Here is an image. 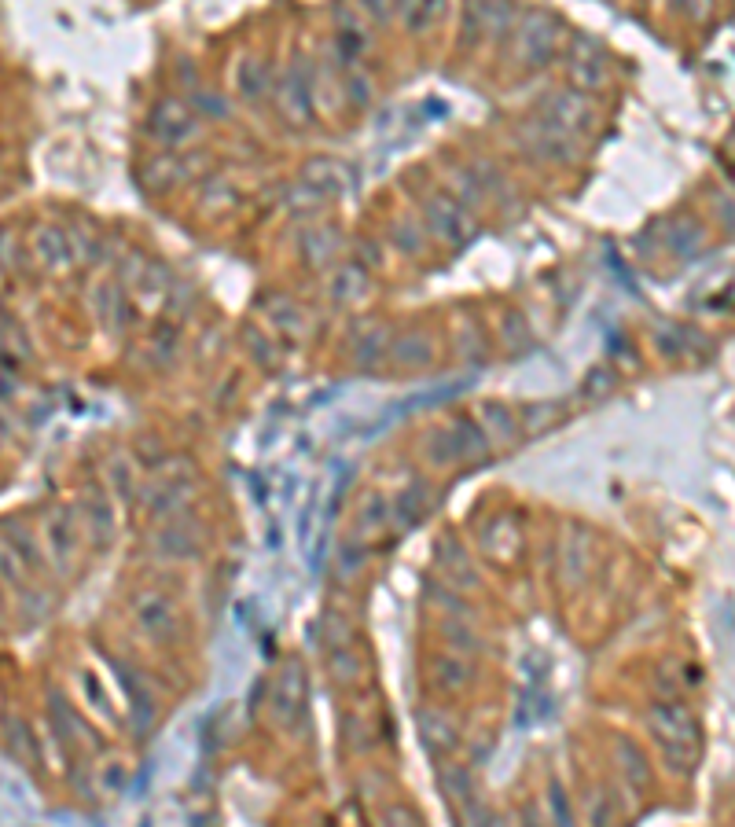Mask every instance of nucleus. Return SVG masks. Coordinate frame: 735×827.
<instances>
[{"instance_id":"obj_3","label":"nucleus","mask_w":735,"mask_h":827,"mask_svg":"<svg viewBox=\"0 0 735 827\" xmlns=\"http://www.w3.org/2000/svg\"><path fill=\"white\" fill-rule=\"evenodd\" d=\"M541 118H548L552 125L566 129V133H592L600 122V107L592 103V96L581 89H555L541 100Z\"/></svg>"},{"instance_id":"obj_1","label":"nucleus","mask_w":735,"mask_h":827,"mask_svg":"<svg viewBox=\"0 0 735 827\" xmlns=\"http://www.w3.org/2000/svg\"><path fill=\"white\" fill-rule=\"evenodd\" d=\"M555 45H559V19L552 12L530 8L515 23V63L526 70H537L552 63Z\"/></svg>"},{"instance_id":"obj_6","label":"nucleus","mask_w":735,"mask_h":827,"mask_svg":"<svg viewBox=\"0 0 735 827\" xmlns=\"http://www.w3.org/2000/svg\"><path fill=\"white\" fill-rule=\"evenodd\" d=\"M151 133L162 148H181L199 133V114L184 100H162L151 114Z\"/></svg>"},{"instance_id":"obj_10","label":"nucleus","mask_w":735,"mask_h":827,"mask_svg":"<svg viewBox=\"0 0 735 827\" xmlns=\"http://www.w3.org/2000/svg\"><path fill=\"white\" fill-rule=\"evenodd\" d=\"M133 611H136V625L151 636H173V629H177V611H173V603L166 600V596H159V592L136 596Z\"/></svg>"},{"instance_id":"obj_7","label":"nucleus","mask_w":735,"mask_h":827,"mask_svg":"<svg viewBox=\"0 0 735 827\" xmlns=\"http://www.w3.org/2000/svg\"><path fill=\"white\" fill-rule=\"evenodd\" d=\"M45 544L48 556L56 559V570L67 574L78 556V526H74V511L67 504H52L45 515Z\"/></svg>"},{"instance_id":"obj_15","label":"nucleus","mask_w":735,"mask_h":827,"mask_svg":"<svg viewBox=\"0 0 735 827\" xmlns=\"http://www.w3.org/2000/svg\"><path fill=\"white\" fill-rule=\"evenodd\" d=\"M302 706H306V688H302V673L298 666L287 669V677H280L276 684V717L283 725H294L302 717Z\"/></svg>"},{"instance_id":"obj_20","label":"nucleus","mask_w":735,"mask_h":827,"mask_svg":"<svg viewBox=\"0 0 735 827\" xmlns=\"http://www.w3.org/2000/svg\"><path fill=\"white\" fill-rule=\"evenodd\" d=\"M666 243L677 250V254H695V250L702 247V228L695 225V221H688V217H677V221L666 228Z\"/></svg>"},{"instance_id":"obj_5","label":"nucleus","mask_w":735,"mask_h":827,"mask_svg":"<svg viewBox=\"0 0 735 827\" xmlns=\"http://www.w3.org/2000/svg\"><path fill=\"white\" fill-rule=\"evenodd\" d=\"M522 148L537 155L544 162H574V148H577V136L552 125L548 118H530V122L519 129Z\"/></svg>"},{"instance_id":"obj_19","label":"nucleus","mask_w":735,"mask_h":827,"mask_svg":"<svg viewBox=\"0 0 735 827\" xmlns=\"http://www.w3.org/2000/svg\"><path fill=\"white\" fill-rule=\"evenodd\" d=\"M30 574H34V570L26 567L23 556L12 548V541H8V537H0V581H4V585H12V589H26Z\"/></svg>"},{"instance_id":"obj_21","label":"nucleus","mask_w":735,"mask_h":827,"mask_svg":"<svg viewBox=\"0 0 735 827\" xmlns=\"http://www.w3.org/2000/svg\"><path fill=\"white\" fill-rule=\"evenodd\" d=\"M386 353H390V331L386 328H372V335H364L357 342V364L361 368H379Z\"/></svg>"},{"instance_id":"obj_28","label":"nucleus","mask_w":735,"mask_h":827,"mask_svg":"<svg viewBox=\"0 0 735 827\" xmlns=\"http://www.w3.org/2000/svg\"><path fill=\"white\" fill-rule=\"evenodd\" d=\"M677 4L691 15V19H699V23L713 12V0H677Z\"/></svg>"},{"instance_id":"obj_29","label":"nucleus","mask_w":735,"mask_h":827,"mask_svg":"<svg viewBox=\"0 0 735 827\" xmlns=\"http://www.w3.org/2000/svg\"><path fill=\"white\" fill-rule=\"evenodd\" d=\"M8 438H12V427H8V420L0 416V442H8Z\"/></svg>"},{"instance_id":"obj_14","label":"nucleus","mask_w":735,"mask_h":827,"mask_svg":"<svg viewBox=\"0 0 735 827\" xmlns=\"http://www.w3.org/2000/svg\"><path fill=\"white\" fill-rule=\"evenodd\" d=\"M346 184H350V170H346V166H339V162H331V159L309 162L306 188H313L320 199H331V195L346 192Z\"/></svg>"},{"instance_id":"obj_2","label":"nucleus","mask_w":735,"mask_h":827,"mask_svg":"<svg viewBox=\"0 0 735 827\" xmlns=\"http://www.w3.org/2000/svg\"><path fill=\"white\" fill-rule=\"evenodd\" d=\"M651 728H655L662 754H666L677 769H688L691 761H695V721H691L688 710H684V706H673V703L655 706Z\"/></svg>"},{"instance_id":"obj_17","label":"nucleus","mask_w":735,"mask_h":827,"mask_svg":"<svg viewBox=\"0 0 735 827\" xmlns=\"http://www.w3.org/2000/svg\"><path fill=\"white\" fill-rule=\"evenodd\" d=\"M460 45L475 48L489 34V0H464V23H460Z\"/></svg>"},{"instance_id":"obj_11","label":"nucleus","mask_w":735,"mask_h":827,"mask_svg":"<svg viewBox=\"0 0 735 827\" xmlns=\"http://www.w3.org/2000/svg\"><path fill=\"white\" fill-rule=\"evenodd\" d=\"M276 100H280V107H283V114L291 118L294 125H306L309 122V78H306V70L294 63L287 74H283V81H280V89H276Z\"/></svg>"},{"instance_id":"obj_22","label":"nucleus","mask_w":735,"mask_h":827,"mask_svg":"<svg viewBox=\"0 0 735 827\" xmlns=\"http://www.w3.org/2000/svg\"><path fill=\"white\" fill-rule=\"evenodd\" d=\"M4 537L12 541V548L19 552V556H23L26 567H30V570H45V552H41L34 537L26 533V526H8V530H4Z\"/></svg>"},{"instance_id":"obj_23","label":"nucleus","mask_w":735,"mask_h":827,"mask_svg":"<svg viewBox=\"0 0 735 827\" xmlns=\"http://www.w3.org/2000/svg\"><path fill=\"white\" fill-rule=\"evenodd\" d=\"M96 295H100L96 298V313H100V320L103 324H111V328H118L114 320L125 313V295L114 284H100L96 287Z\"/></svg>"},{"instance_id":"obj_4","label":"nucleus","mask_w":735,"mask_h":827,"mask_svg":"<svg viewBox=\"0 0 735 827\" xmlns=\"http://www.w3.org/2000/svg\"><path fill=\"white\" fill-rule=\"evenodd\" d=\"M423 214H427L430 232H434L441 243H449V247H460V243H467V239L475 236V217H471V210H467L456 195H445V192L430 195Z\"/></svg>"},{"instance_id":"obj_9","label":"nucleus","mask_w":735,"mask_h":827,"mask_svg":"<svg viewBox=\"0 0 735 827\" xmlns=\"http://www.w3.org/2000/svg\"><path fill=\"white\" fill-rule=\"evenodd\" d=\"M386 357L401 372H419V368H427L434 361V342H430L427 331H405V335L390 339V353Z\"/></svg>"},{"instance_id":"obj_25","label":"nucleus","mask_w":735,"mask_h":827,"mask_svg":"<svg viewBox=\"0 0 735 827\" xmlns=\"http://www.w3.org/2000/svg\"><path fill=\"white\" fill-rule=\"evenodd\" d=\"M713 214L721 217L724 232H728V236H735V195L732 192L713 195Z\"/></svg>"},{"instance_id":"obj_16","label":"nucleus","mask_w":735,"mask_h":827,"mask_svg":"<svg viewBox=\"0 0 735 827\" xmlns=\"http://www.w3.org/2000/svg\"><path fill=\"white\" fill-rule=\"evenodd\" d=\"M236 85H239V96L250 103H258L269 96V67L261 63V59L247 56L243 63L236 67Z\"/></svg>"},{"instance_id":"obj_8","label":"nucleus","mask_w":735,"mask_h":827,"mask_svg":"<svg viewBox=\"0 0 735 827\" xmlns=\"http://www.w3.org/2000/svg\"><path fill=\"white\" fill-rule=\"evenodd\" d=\"M566 70H570L574 89L581 92H596L603 85V56L596 52V45H592L588 37H577L574 41L570 59H566Z\"/></svg>"},{"instance_id":"obj_24","label":"nucleus","mask_w":735,"mask_h":827,"mask_svg":"<svg viewBox=\"0 0 735 827\" xmlns=\"http://www.w3.org/2000/svg\"><path fill=\"white\" fill-rule=\"evenodd\" d=\"M8 743H12V750L26 761V765H34V758H37L34 736L26 732V725L19 721V717H15V721H8Z\"/></svg>"},{"instance_id":"obj_26","label":"nucleus","mask_w":735,"mask_h":827,"mask_svg":"<svg viewBox=\"0 0 735 827\" xmlns=\"http://www.w3.org/2000/svg\"><path fill=\"white\" fill-rule=\"evenodd\" d=\"M434 666L445 669V677L438 680V688H445V692H453V688H460V684H464L467 669L460 666V662H434Z\"/></svg>"},{"instance_id":"obj_27","label":"nucleus","mask_w":735,"mask_h":827,"mask_svg":"<svg viewBox=\"0 0 735 827\" xmlns=\"http://www.w3.org/2000/svg\"><path fill=\"white\" fill-rule=\"evenodd\" d=\"M361 8H364V12L375 15V23H390V15H394L397 0H361Z\"/></svg>"},{"instance_id":"obj_13","label":"nucleus","mask_w":735,"mask_h":827,"mask_svg":"<svg viewBox=\"0 0 735 827\" xmlns=\"http://www.w3.org/2000/svg\"><path fill=\"white\" fill-rule=\"evenodd\" d=\"M34 254L48 272H63L74 261V243L59 228H37L34 232Z\"/></svg>"},{"instance_id":"obj_18","label":"nucleus","mask_w":735,"mask_h":827,"mask_svg":"<svg viewBox=\"0 0 735 827\" xmlns=\"http://www.w3.org/2000/svg\"><path fill=\"white\" fill-rule=\"evenodd\" d=\"M441 15H445V0H405V30L408 34H427Z\"/></svg>"},{"instance_id":"obj_12","label":"nucleus","mask_w":735,"mask_h":827,"mask_svg":"<svg viewBox=\"0 0 735 827\" xmlns=\"http://www.w3.org/2000/svg\"><path fill=\"white\" fill-rule=\"evenodd\" d=\"M368 291H372V280H368V272H364L361 265H353V261L339 265L328 284L331 302H339V306H357V302L368 298Z\"/></svg>"}]
</instances>
